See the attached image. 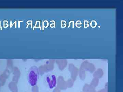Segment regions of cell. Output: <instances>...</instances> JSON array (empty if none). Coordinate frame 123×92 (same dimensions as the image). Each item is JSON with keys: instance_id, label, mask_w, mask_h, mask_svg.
Instances as JSON below:
<instances>
[{"instance_id": "cell-2", "label": "cell", "mask_w": 123, "mask_h": 92, "mask_svg": "<svg viewBox=\"0 0 123 92\" xmlns=\"http://www.w3.org/2000/svg\"><path fill=\"white\" fill-rule=\"evenodd\" d=\"M45 80L47 85L50 89L54 88L57 85V78L54 74L52 73L48 74L45 77Z\"/></svg>"}, {"instance_id": "cell-1", "label": "cell", "mask_w": 123, "mask_h": 92, "mask_svg": "<svg viewBox=\"0 0 123 92\" xmlns=\"http://www.w3.org/2000/svg\"><path fill=\"white\" fill-rule=\"evenodd\" d=\"M39 75V69L37 66H33L30 68L27 74V80L31 86L34 87L36 85L38 80Z\"/></svg>"}]
</instances>
